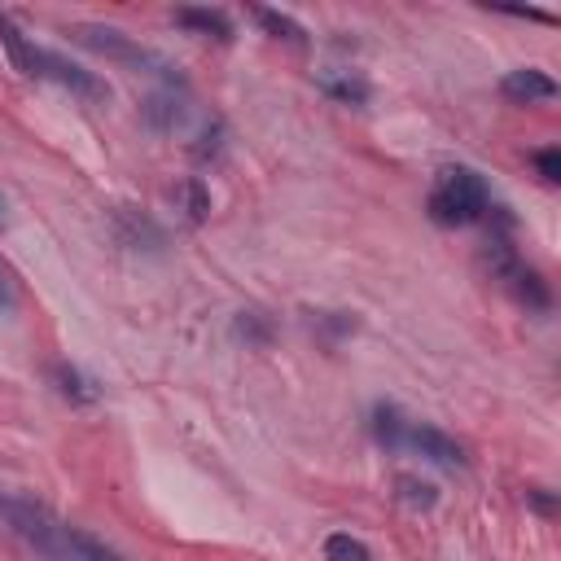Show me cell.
Wrapping results in <instances>:
<instances>
[{
  "label": "cell",
  "mask_w": 561,
  "mask_h": 561,
  "mask_svg": "<svg viewBox=\"0 0 561 561\" xmlns=\"http://www.w3.org/2000/svg\"><path fill=\"white\" fill-rule=\"evenodd\" d=\"M53 381H57L61 399H70V403H92L96 399V386L79 368H70V364H53Z\"/></svg>",
  "instance_id": "cell-13"
},
{
  "label": "cell",
  "mask_w": 561,
  "mask_h": 561,
  "mask_svg": "<svg viewBox=\"0 0 561 561\" xmlns=\"http://www.w3.org/2000/svg\"><path fill=\"white\" fill-rule=\"evenodd\" d=\"M535 167H539V175H543L548 184H557V180H561V149H552V145L539 149V153H535Z\"/></svg>",
  "instance_id": "cell-18"
},
{
  "label": "cell",
  "mask_w": 561,
  "mask_h": 561,
  "mask_svg": "<svg viewBox=\"0 0 561 561\" xmlns=\"http://www.w3.org/2000/svg\"><path fill=\"white\" fill-rule=\"evenodd\" d=\"M316 83H320L324 96H333L337 105H355V110L368 105V96H373V88H368V79L359 70H320Z\"/></svg>",
  "instance_id": "cell-8"
},
{
  "label": "cell",
  "mask_w": 561,
  "mask_h": 561,
  "mask_svg": "<svg viewBox=\"0 0 561 561\" xmlns=\"http://www.w3.org/2000/svg\"><path fill=\"white\" fill-rule=\"evenodd\" d=\"M145 118H149L153 127H175V123H180V101H175V92H153L149 105H145Z\"/></svg>",
  "instance_id": "cell-15"
},
{
  "label": "cell",
  "mask_w": 561,
  "mask_h": 561,
  "mask_svg": "<svg viewBox=\"0 0 561 561\" xmlns=\"http://www.w3.org/2000/svg\"><path fill=\"white\" fill-rule=\"evenodd\" d=\"M0 513L4 522L13 526V535H22L39 557L48 561H127L123 552H114L105 539L61 522L57 513H48L44 504L35 500H22V495H0Z\"/></svg>",
  "instance_id": "cell-1"
},
{
  "label": "cell",
  "mask_w": 561,
  "mask_h": 561,
  "mask_svg": "<svg viewBox=\"0 0 561 561\" xmlns=\"http://www.w3.org/2000/svg\"><path fill=\"white\" fill-rule=\"evenodd\" d=\"M500 92H504L508 101H517V105H530V101H552V96H557V83H552L543 70L522 66V70H508V75L500 79Z\"/></svg>",
  "instance_id": "cell-7"
},
{
  "label": "cell",
  "mask_w": 561,
  "mask_h": 561,
  "mask_svg": "<svg viewBox=\"0 0 561 561\" xmlns=\"http://www.w3.org/2000/svg\"><path fill=\"white\" fill-rule=\"evenodd\" d=\"M373 434H377V443H386V447H403V434H408L403 412H399L394 403H377V408H373Z\"/></svg>",
  "instance_id": "cell-12"
},
{
  "label": "cell",
  "mask_w": 561,
  "mask_h": 561,
  "mask_svg": "<svg viewBox=\"0 0 561 561\" xmlns=\"http://www.w3.org/2000/svg\"><path fill=\"white\" fill-rule=\"evenodd\" d=\"M491 206L486 180L469 167H443L434 188H430V219L443 228H465L473 219H482Z\"/></svg>",
  "instance_id": "cell-2"
},
{
  "label": "cell",
  "mask_w": 561,
  "mask_h": 561,
  "mask_svg": "<svg viewBox=\"0 0 561 561\" xmlns=\"http://www.w3.org/2000/svg\"><path fill=\"white\" fill-rule=\"evenodd\" d=\"M0 224H4V202H0Z\"/></svg>",
  "instance_id": "cell-21"
},
{
  "label": "cell",
  "mask_w": 561,
  "mask_h": 561,
  "mask_svg": "<svg viewBox=\"0 0 561 561\" xmlns=\"http://www.w3.org/2000/svg\"><path fill=\"white\" fill-rule=\"evenodd\" d=\"M530 500H535V508H539V513H552V495H543V491H530Z\"/></svg>",
  "instance_id": "cell-20"
},
{
  "label": "cell",
  "mask_w": 561,
  "mask_h": 561,
  "mask_svg": "<svg viewBox=\"0 0 561 561\" xmlns=\"http://www.w3.org/2000/svg\"><path fill=\"white\" fill-rule=\"evenodd\" d=\"M237 333L263 346V342L272 337V324H267V316H263V311H241V320H237Z\"/></svg>",
  "instance_id": "cell-17"
},
{
  "label": "cell",
  "mask_w": 561,
  "mask_h": 561,
  "mask_svg": "<svg viewBox=\"0 0 561 561\" xmlns=\"http://www.w3.org/2000/svg\"><path fill=\"white\" fill-rule=\"evenodd\" d=\"M44 79H57L61 88H70V92H79V96H88V101H105V96H110L105 79H96V75L83 70L79 61H66L61 53H44Z\"/></svg>",
  "instance_id": "cell-5"
},
{
  "label": "cell",
  "mask_w": 561,
  "mask_h": 561,
  "mask_svg": "<svg viewBox=\"0 0 561 561\" xmlns=\"http://www.w3.org/2000/svg\"><path fill=\"white\" fill-rule=\"evenodd\" d=\"M324 561H373V552H368V543L364 539H355V535H329L324 539Z\"/></svg>",
  "instance_id": "cell-14"
},
{
  "label": "cell",
  "mask_w": 561,
  "mask_h": 561,
  "mask_svg": "<svg viewBox=\"0 0 561 561\" xmlns=\"http://www.w3.org/2000/svg\"><path fill=\"white\" fill-rule=\"evenodd\" d=\"M403 447L421 451L425 460H434V465H443V469H460V465H465V447H460L451 434L434 430V425H416V421H408Z\"/></svg>",
  "instance_id": "cell-4"
},
{
  "label": "cell",
  "mask_w": 561,
  "mask_h": 561,
  "mask_svg": "<svg viewBox=\"0 0 561 561\" xmlns=\"http://www.w3.org/2000/svg\"><path fill=\"white\" fill-rule=\"evenodd\" d=\"M0 44H4L9 61H13L26 79H44V53H48V48H35V44L13 26V18H9V13H0Z\"/></svg>",
  "instance_id": "cell-6"
},
{
  "label": "cell",
  "mask_w": 561,
  "mask_h": 561,
  "mask_svg": "<svg viewBox=\"0 0 561 561\" xmlns=\"http://www.w3.org/2000/svg\"><path fill=\"white\" fill-rule=\"evenodd\" d=\"M175 22H180L184 31H193V35L219 39V44L232 39V22H228L224 9H175Z\"/></svg>",
  "instance_id": "cell-9"
},
{
  "label": "cell",
  "mask_w": 561,
  "mask_h": 561,
  "mask_svg": "<svg viewBox=\"0 0 561 561\" xmlns=\"http://www.w3.org/2000/svg\"><path fill=\"white\" fill-rule=\"evenodd\" d=\"M180 197H184V210H188V224H202L206 210H210V193L202 180H184L180 184Z\"/></svg>",
  "instance_id": "cell-16"
},
{
  "label": "cell",
  "mask_w": 561,
  "mask_h": 561,
  "mask_svg": "<svg viewBox=\"0 0 561 561\" xmlns=\"http://www.w3.org/2000/svg\"><path fill=\"white\" fill-rule=\"evenodd\" d=\"M254 18H259V26H263L272 39H285V44H294V48H307V44H311L307 31H302V22H294V18L280 13V9H254Z\"/></svg>",
  "instance_id": "cell-10"
},
{
  "label": "cell",
  "mask_w": 561,
  "mask_h": 561,
  "mask_svg": "<svg viewBox=\"0 0 561 561\" xmlns=\"http://www.w3.org/2000/svg\"><path fill=\"white\" fill-rule=\"evenodd\" d=\"M13 307H18V285H13L9 267L0 263V311H13Z\"/></svg>",
  "instance_id": "cell-19"
},
{
  "label": "cell",
  "mask_w": 561,
  "mask_h": 561,
  "mask_svg": "<svg viewBox=\"0 0 561 561\" xmlns=\"http://www.w3.org/2000/svg\"><path fill=\"white\" fill-rule=\"evenodd\" d=\"M75 39H79L83 48H92V53H101V57H110V61L136 70V75H153V79H162V83H171V88L180 83V75L171 70L167 57H158L153 48H140L136 39H127V35L114 31V26H79Z\"/></svg>",
  "instance_id": "cell-3"
},
{
  "label": "cell",
  "mask_w": 561,
  "mask_h": 561,
  "mask_svg": "<svg viewBox=\"0 0 561 561\" xmlns=\"http://www.w3.org/2000/svg\"><path fill=\"white\" fill-rule=\"evenodd\" d=\"M394 495H399L412 513H425V508H434L438 486H434V482H425V478H416V473H399V478H394Z\"/></svg>",
  "instance_id": "cell-11"
}]
</instances>
